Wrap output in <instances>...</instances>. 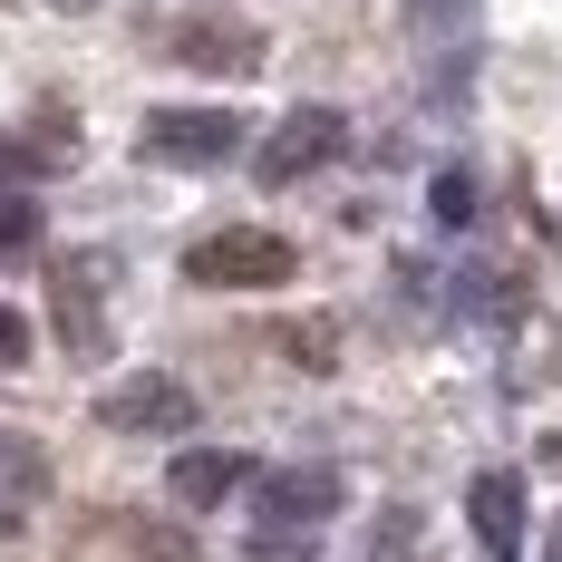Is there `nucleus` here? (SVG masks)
<instances>
[{"mask_svg":"<svg viewBox=\"0 0 562 562\" xmlns=\"http://www.w3.org/2000/svg\"><path fill=\"white\" fill-rule=\"evenodd\" d=\"M291 272H301V252L272 224H224L184 252V281H204V291H281Z\"/></svg>","mask_w":562,"mask_h":562,"instance_id":"1","label":"nucleus"},{"mask_svg":"<svg viewBox=\"0 0 562 562\" xmlns=\"http://www.w3.org/2000/svg\"><path fill=\"white\" fill-rule=\"evenodd\" d=\"M339 156H349V116H339V108H291V116H272L252 175H262V184H301V175L339 166Z\"/></svg>","mask_w":562,"mask_h":562,"instance_id":"2","label":"nucleus"},{"mask_svg":"<svg viewBox=\"0 0 562 562\" xmlns=\"http://www.w3.org/2000/svg\"><path fill=\"white\" fill-rule=\"evenodd\" d=\"M233 146H243V116L233 108H156L146 116V156L156 166L204 175V166H233Z\"/></svg>","mask_w":562,"mask_h":562,"instance_id":"3","label":"nucleus"},{"mask_svg":"<svg viewBox=\"0 0 562 562\" xmlns=\"http://www.w3.org/2000/svg\"><path fill=\"white\" fill-rule=\"evenodd\" d=\"M98 417H108L116 437H194V389L166 379V369H136V379H116L98 397Z\"/></svg>","mask_w":562,"mask_h":562,"instance_id":"4","label":"nucleus"},{"mask_svg":"<svg viewBox=\"0 0 562 562\" xmlns=\"http://www.w3.org/2000/svg\"><path fill=\"white\" fill-rule=\"evenodd\" d=\"M252 514H262V533H311L339 514V475L330 465H272L252 485Z\"/></svg>","mask_w":562,"mask_h":562,"instance_id":"5","label":"nucleus"},{"mask_svg":"<svg viewBox=\"0 0 562 562\" xmlns=\"http://www.w3.org/2000/svg\"><path fill=\"white\" fill-rule=\"evenodd\" d=\"M465 524H475L485 562H524V524H533V505H524V475L485 465V475L465 485Z\"/></svg>","mask_w":562,"mask_h":562,"instance_id":"6","label":"nucleus"},{"mask_svg":"<svg viewBox=\"0 0 562 562\" xmlns=\"http://www.w3.org/2000/svg\"><path fill=\"white\" fill-rule=\"evenodd\" d=\"M166 49L194 58V68H252L262 40H252L243 20H224V10H194V20H175V30H166Z\"/></svg>","mask_w":562,"mask_h":562,"instance_id":"7","label":"nucleus"},{"mask_svg":"<svg viewBox=\"0 0 562 562\" xmlns=\"http://www.w3.org/2000/svg\"><path fill=\"white\" fill-rule=\"evenodd\" d=\"M243 475H252V465H243V456H233V447H184V456H175V465H166L175 505H194V514H204V505H224V495H233V485H243Z\"/></svg>","mask_w":562,"mask_h":562,"instance_id":"8","label":"nucleus"},{"mask_svg":"<svg viewBox=\"0 0 562 562\" xmlns=\"http://www.w3.org/2000/svg\"><path fill=\"white\" fill-rule=\"evenodd\" d=\"M40 495H49V456H40V437L0 427V524H20Z\"/></svg>","mask_w":562,"mask_h":562,"instance_id":"9","label":"nucleus"},{"mask_svg":"<svg viewBox=\"0 0 562 562\" xmlns=\"http://www.w3.org/2000/svg\"><path fill=\"white\" fill-rule=\"evenodd\" d=\"M58 321H68V349L98 359V301H88V262H58Z\"/></svg>","mask_w":562,"mask_h":562,"instance_id":"10","label":"nucleus"},{"mask_svg":"<svg viewBox=\"0 0 562 562\" xmlns=\"http://www.w3.org/2000/svg\"><path fill=\"white\" fill-rule=\"evenodd\" d=\"M40 252V204L20 184H0V262H30Z\"/></svg>","mask_w":562,"mask_h":562,"instance_id":"11","label":"nucleus"},{"mask_svg":"<svg viewBox=\"0 0 562 562\" xmlns=\"http://www.w3.org/2000/svg\"><path fill=\"white\" fill-rule=\"evenodd\" d=\"M465 214H475V184H465V175H437V224H465Z\"/></svg>","mask_w":562,"mask_h":562,"instance_id":"12","label":"nucleus"},{"mask_svg":"<svg viewBox=\"0 0 562 562\" xmlns=\"http://www.w3.org/2000/svg\"><path fill=\"white\" fill-rule=\"evenodd\" d=\"M20 359H30V321L0 301V369H20Z\"/></svg>","mask_w":562,"mask_h":562,"instance_id":"13","label":"nucleus"},{"mask_svg":"<svg viewBox=\"0 0 562 562\" xmlns=\"http://www.w3.org/2000/svg\"><path fill=\"white\" fill-rule=\"evenodd\" d=\"M30 166V156H20V146H10V136H0V184H10V175Z\"/></svg>","mask_w":562,"mask_h":562,"instance_id":"14","label":"nucleus"}]
</instances>
